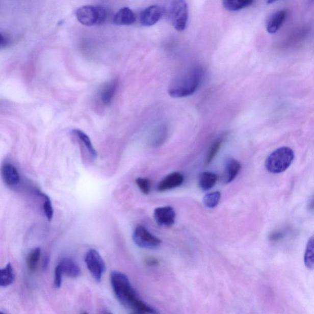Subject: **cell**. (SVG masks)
<instances>
[{"label":"cell","mask_w":314,"mask_h":314,"mask_svg":"<svg viewBox=\"0 0 314 314\" xmlns=\"http://www.w3.org/2000/svg\"><path fill=\"white\" fill-rule=\"evenodd\" d=\"M111 282L115 295L122 306L135 313H158L159 312L139 297L125 274L119 271L111 274Z\"/></svg>","instance_id":"cell-1"},{"label":"cell","mask_w":314,"mask_h":314,"mask_svg":"<svg viewBox=\"0 0 314 314\" xmlns=\"http://www.w3.org/2000/svg\"><path fill=\"white\" fill-rule=\"evenodd\" d=\"M146 264L151 267H155L159 265V262L156 258L150 257L146 259Z\"/></svg>","instance_id":"cell-31"},{"label":"cell","mask_w":314,"mask_h":314,"mask_svg":"<svg viewBox=\"0 0 314 314\" xmlns=\"http://www.w3.org/2000/svg\"><path fill=\"white\" fill-rule=\"evenodd\" d=\"M253 0H223V6L226 10L238 11L249 7Z\"/></svg>","instance_id":"cell-20"},{"label":"cell","mask_w":314,"mask_h":314,"mask_svg":"<svg viewBox=\"0 0 314 314\" xmlns=\"http://www.w3.org/2000/svg\"><path fill=\"white\" fill-rule=\"evenodd\" d=\"M184 181L183 175L178 172H174V173L168 174L156 186V190L159 192L168 191V190L180 186Z\"/></svg>","instance_id":"cell-10"},{"label":"cell","mask_w":314,"mask_h":314,"mask_svg":"<svg viewBox=\"0 0 314 314\" xmlns=\"http://www.w3.org/2000/svg\"><path fill=\"white\" fill-rule=\"evenodd\" d=\"M85 262L93 279L96 282H100L107 267L99 253L95 249L89 250L85 256Z\"/></svg>","instance_id":"cell-7"},{"label":"cell","mask_w":314,"mask_h":314,"mask_svg":"<svg viewBox=\"0 0 314 314\" xmlns=\"http://www.w3.org/2000/svg\"><path fill=\"white\" fill-rule=\"evenodd\" d=\"M118 88V81L113 80L102 87L99 92V101L104 106L110 105L113 101Z\"/></svg>","instance_id":"cell-12"},{"label":"cell","mask_w":314,"mask_h":314,"mask_svg":"<svg viewBox=\"0 0 314 314\" xmlns=\"http://www.w3.org/2000/svg\"><path fill=\"white\" fill-rule=\"evenodd\" d=\"M59 265L61 268L63 274H65L67 277L75 278L81 274L80 267L70 258H65L62 259Z\"/></svg>","instance_id":"cell-16"},{"label":"cell","mask_w":314,"mask_h":314,"mask_svg":"<svg viewBox=\"0 0 314 314\" xmlns=\"http://www.w3.org/2000/svg\"><path fill=\"white\" fill-rule=\"evenodd\" d=\"M136 22V16L131 9L125 7L115 14L113 23L117 25H129Z\"/></svg>","instance_id":"cell-13"},{"label":"cell","mask_w":314,"mask_h":314,"mask_svg":"<svg viewBox=\"0 0 314 314\" xmlns=\"http://www.w3.org/2000/svg\"><path fill=\"white\" fill-rule=\"evenodd\" d=\"M222 143L223 139L219 138L218 140H217L215 142H214L212 146H211L206 160V165H210L211 162L213 161L214 158H215V156L220 149V147L222 146Z\"/></svg>","instance_id":"cell-26"},{"label":"cell","mask_w":314,"mask_h":314,"mask_svg":"<svg viewBox=\"0 0 314 314\" xmlns=\"http://www.w3.org/2000/svg\"><path fill=\"white\" fill-rule=\"evenodd\" d=\"M217 176L211 172H204L199 177L198 184L200 188L203 191H207L216 185Z\"/></svg>","instance_id":"cell-17"},{"label":"cell","mask_w":314,"mask_h":314,"mask_svg":"<svg viewBox=\"0 0 314 314\" xmlns=\"http://www.w3.org/2000/svg\"><path fill=\"white\" fill-rule=\"evenodd\" d=\"M220 198H221V193L220 192L210 193L204 196L203 203L206 207L213 209L218 205Z\"/></svg>","instance_id":"cell-25"},{"label":"cell","mask_w":314,"mask_h":314,"mask_svg":"<svg viewBox=\"0 0 314 314\" xmlns=\"http://www.w3.org/2000/svg\"><path fill=\"white\" fill-rule=\"evenodd\" d=\"M153 217L159 225L170 227L176 221V214L173 207H160L154 210Z\"/></svg>","instance_id":"cell-8"},{"label":"cell","mask_w":314,"mask_h":314,"mask_svg":"<svg viewBox=\"0 0 314 314\" xmlns=\"http://www.w3.org/2000/svg\"><path fill=\"white\" fill-rule=\"evenodd\" d=\"M63 273L59 265H57L55 270V278H54V285L55 288L59 289L61 287L62 283Z\"/></svg>","instance_id":"cell-29"},{"label":"cell","mask_w":314,"mask_h":314,"mask_svg":"<svg viewBox=\"0 0 314 314\" xmlns=\"http://www.w3.org/2000/svg\"><path fill=\"white\" fill-rule=\"evenodd\" d=\"M72 133L75 135L81 143L86 147L87 152H89L90 155L91 156L93 159H95L97 156V152L93 147L91 140L85 133L80 130V129H73Z\"/></svg>","instance_id":"cell-19"},{"label":"cell","mask_w":314,"mask_h":314,"mask_svg":"<svg viewBox=\"0 0 314 314\" xmlns=\"http://www.w3.org/2000/svg\"><path fill=\"white\" fill-rule=\"evenodd\" d=\"M170 22L177 31L186 29L189 17L188 6L185 0H173L170 10Z\"/></svg>","instance_id":"cell-5"},{"label":"cell","mask_w":314,"mask_h":314,"mask_svg":"<svg viewBox=\"0 0 314 314\" xmlns=\"http://www.w3.org/2000/svg\"><path fill=\"white\" fill-rule=\"evenodd\" d=\"M37 195L43 199V210L47 219L49 221L53 218L54 210L49 196L39 190L36 191Z\"/></svg>","instance_id":"cell-24"},{"label":"cell","mask_w":314,"mask_h":314,"mask_svg":"<svg viewBox=\"0 0 314 314\" xmlns=\"http://www.w3.org/2000/svg\"><path fill=\"white\" fill-rule=\"evenodd\" d=\"M75 16L81 24L86 26L101 25L107 19V12L104 8L84 6L77 10Z\"/></svg>","instance_id":"cell-4"},{"label":"cell","mask_w":314,"mask_h":314,"mask_svg":"<svg viewBox=\"0 0 314 314\" xmlns=\"http://www.w3.org/2000/svg\"><path fill=\"white\" fill-rule=\"evenodd\" d=\"M133 240L141 248L156 249L161 246L162 241L151 234L143 225H138L133 233Z\"/></svg>","instance_id":"cell-6"},{"label":"cell","mask_w":314,"mask_h":314,"mask_svg":"<svg viewBox=\"0 0 314 314\" xmlns=\"http://www.w3.org/2000/svg\"><path fill=\"white\" fill-rule=\"evenodd\" d=\"M48 265H49V258H48V257H46L44 259L43 263V268L44 270H46Z\"/></svg>","instance_id":"cell-32"},{"label":"cell","mask_w":314,"mask_h":314,"mask_svg":"<svg viewBox=\"0 0 314 314\" xmlns=\"http://www.w3.org/2000/svg\"><path fill=\"white\" fill-rule=\"evenodd\" d=\"M2 176L4 182L10 187H15L20 182V176L13 165L6 163L2 167Z\"/></svg>","instance_id":"cell-11"},{"label":"cell","mask_w":314,"mask_h":314,"mask_svg":"<svg viewBox=\"0 0 314 314\" xmlns=\"http://www.w3.org/2000/svg\"><path fill=\"white\" fill-rule=\"evenodd\" d=\"M136 184L142 193L145 195L149 194L151 186L150 180L147 178L138 177L136 179Z\"/></svg>","instance_id":"cell-27"},{"label":"cell","mask_w":314,"mask_h":314,"mask_svg":"<svg viewBox=\"0 0 314 314\" xmlns=\"http://www.w3.org/2000/svg\"><path fill=\"white\" fill-rule=\"evenodd\" d=\"M276 1H277V0H267V4H273V3L276 2Z\"/></svg>","instance_id":"cell-33"},{"label":"cell","mask_w":314,"mask_h":314,"mask_svg":"<svg viewBox=\"0 0 314 314\" xmlns=\"http://www.w3.org/2000/svg\"><path fill=\"white\" fill-rule=\"evenodd\" d=\"M308 30L309 29L303 28L295 32L294 34L289 38L287 41H286L287 42V44L290 45V44L297 43V42H299L302 39L305 38V36L307 35L308 32H309Z\"/></svg>","instance_id":"cell-28"},{"label":"cell","mask_w":314,"mask_h":314,"mask_svg":"<svg viewBox=\"0 0 314 314\" xmlns=\"http://www.w3.org/2000/svg\"><path fill=\"white\" fill-rule=\"evenodd\" d=\"M15 279V274L11 263L0 270V286L7 287L13 283Z\"/></svg>","instance_id":"cell-18"},{"label":"cell","mask_w":314,"mask_h":314,"mask_svg":"<svg viewBox=\"0 0 314 314\" xmlns=\"http://www.w3.org/2000/svg\"><path fill=\"white\" fill-rule=\"evenodd\" d=\"M203 77V70L199 67L190 69L175 78L170 84L168 93L171 97L183 98L192 95L200 86Z\"/></svg>","instance_id":"cell-2"},{"label":"cell","mask_w":314,"mask_h":314,"mask_svg":"<svg viewBox=\"0 0 314 314\" xmlns=\"http://www.w3.org/2000/svg\"><path fill=\"white\" fill-rule=\"evenodd\" d=\"M286 16L287 11L286 10H280L272 15L267 22V32L270 34L276 33L285 22Z\"/></svg>","instance_id":"cell-14"},{"label":"cell","mask_w":314,"mask_h":314,"mask_svg":"<svg viewBox=\"0 0 314 314\" xmlns=\"http://www.w3.org/2000/svg\"><path fill=\"white\" fill-rule=\"evenodd\" d=\"M241 166L240 162L234 159L228 158L225 162V181L229 184L233 181L241 170Z\"/></svg>","instance_id":"cell-15"},{"label":"cell","mask_w":314,"mask_h":314,"mask_svg":"<svg viewBox=\"0 0 314 314\" xmlns=\"http://www.w3.org/2000/svg\"><path fill=\"white\" fill-rule=\"evenodd\" d=\"M41 254V249L40 247H36V248L32 250L29 253L28 257L27 259V267H28L30 272L34 271L38 264L39 259H40Z\"/></svg>","instance_id":"cell-23"},{"label":"cell","mask_w":314,"mask_h":314,"mask_svg":"<svg viewBox=\"0 0 314 314\" xmlns=\"http://www.w3.org/2000/svg\"><path fill=\"white\" fill-rule=\"evenodd\" d=\"M168 137L167 128L164 125L159 126L152 135L151 143L154 147L161 146L164 143Z\"/></svg>","instance_id":"cell-22"},{"label":"cell","mask_w":314,"mask_h":314,"mask_svg":"<svg viewBox=\"0 0 314 314\" xmlns=\"http://www.w3.org/2000/svg\"><path fill=\"white\" fill-rule=\"evenodd\" d=\"M304 261L305 266L309 270H314V235L307 241L305 250Z\"/></svg>","instance_id":"cell-21"},{"label":"cell","mask_w":314,"mask_h":314,"mask_svg":"<svg viewBox=\"0 0 314 314\" xmlns=\"http://www.w3.org/2000/svg\"><path fill=\"white\" fill-rule=\"evenodd\" d=\"M294 156V151L291 148L280 147L269 155L265 162L266 168L271 173H283L291 165Z\"/></svg>","instance_id":"cell-3"},{"label":"cell","mask_w":314,"mask_h":314,"mask_svg":"<svg viewBox=\"0 0 314 314\" xmlns=\"http://www.w3.org/2000/svg\"><path fill=\"white\" fill-rule=\"evenodd\" d=\"M164 9L157 5L150 6L145 9L140 14V23L144 27L155 25L162 19L164 15Z\"/></svg>","instance_id":"cell-9"},{"label":"cell","mask_w":314,"mask_h":314,"mask_svg":"<svg viewBox=\"0 0 314 314\" xmlns=\"http://www.w3.org/2000/svg\"><path fill=\"white\" fill-rule=\"evenodd\" d=\"M0 36H1V38H0V47H1V49H4V48L10 46L11 44L10 36L7 34V33L3 32L0 33Z\"/></svg>","instance_id":"cell-30"}]
</instances>
